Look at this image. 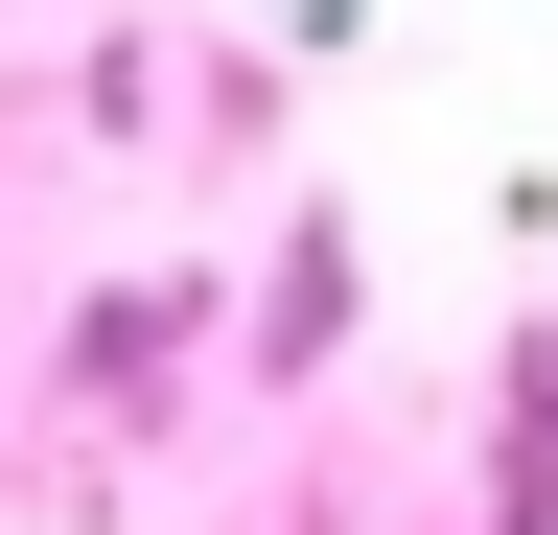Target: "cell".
Here are the masks:
<instances>
[{"instance_id": "cell-1", "label": "cell", "mask_w": 558, "mask_h": 535, "mask_svg": "<svg viewBox=\"0 0 558 535\" xmlns=\"http://www.w3.org/2000/svg\"><path fill=\"white\" fill-rule=\"evenodd\" d=\"M256 350H279V373H326V350H349V233H326V210H303V256H279V303H256Z\"/></svg>"}]
</instances>
